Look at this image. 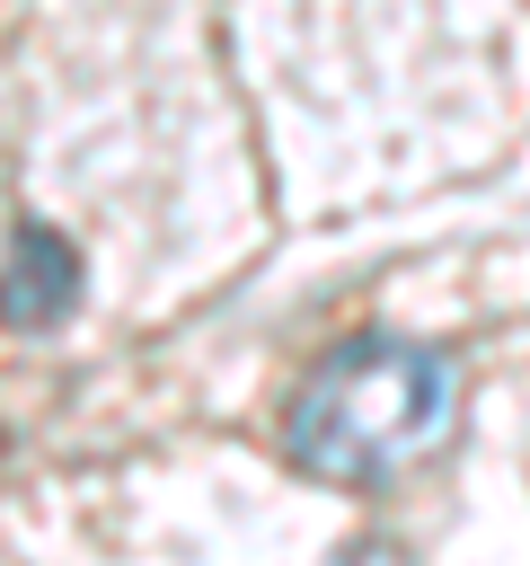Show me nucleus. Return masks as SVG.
<instances>
[{
	"mask_svg": "<svg viewBox=\"0 0 530 566\" xmlns=\"http://www.w3.org/2000/svg\"><path fill=\"white\" fill-rule=\"evenodd\" d=\"M451 398H459V380L433 345L353 336L292 389L283 451H292V469H309L327 486H380L451 433Z\"/></svg>",
	"mask_w": 530,
	"mask_h": 566,
	"instance_id": "f257e3e1",
	"label": "nucleus"
},
{
	"mask_svg": "<svg viewBox=\"0 0 530 566\" xmlns=\"http://www.w3.org/2000/svg\"><path fill=\"white\" fill-rule=\"evenodd\" d=\"M71 301H80V248H71L62 230L26 221V230L9 239V265H0V318L35 336V327H62Z\"/></svg>",
	"mask_w": 530,
	"mask_h": 566,
	"instance_id": "f03ea898",
	"label": "nucleus"
},
{
	"mask_svg": "<svg viewBox=\"0 0 530 566\" xmlns=\"http://www.w3.org/2000/svg\"><path fill=\"white\" fill-rule=\"evenodd\" d=\"M344 566H362V557H344Z\"/></svg>",
	"mask_w": 530,
	"mask_h": 566,
	"instance_id": "7ed1b4c3",
	"label": "nucleus"
}]
</instances>
